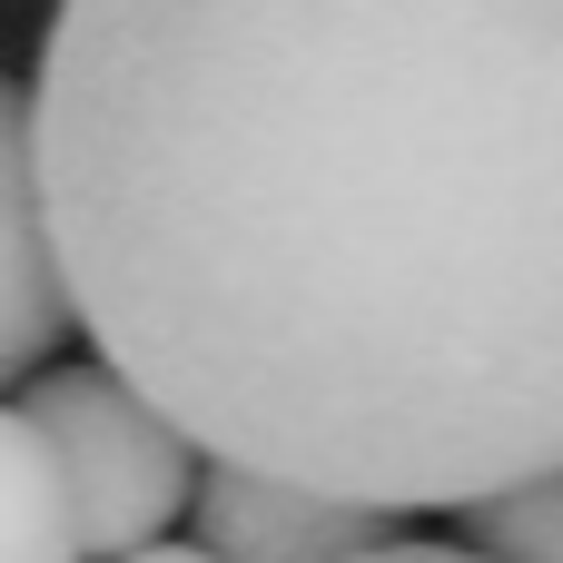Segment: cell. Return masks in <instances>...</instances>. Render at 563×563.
Masks as SVG:
<instances>
[{"mask_svg":"<svg viewBox=\"0 0 563 563\" xmlns=\"http://www.w3.org/2000/svg\"><path fill=\"white\" fill-rule=\"evenodd\" d=\"M119 563H208L198 544H178V534H158V544H139V554H119Z\"/></svg>","mask_w":563,"mask_h":563,"instance_id":"ba28073f","label":"cell"},{"mask_svg":"<svg viewBox=\"0 0 563 563\" xmlns=\"http://www.w3.org/2000/svg\"><path fill=\"white\" fill-rule=\"evenodd\" d=\"M346 563H485V554H465V544H426V534H386V544H366V554H346Z\"/></svg>","mask_w":563,"mask_h":563,"instance_id":"52a82bcc","label":"cell"},{"mask_svg":"<svg viewBox=\"0 0 563 563\" xmlns=\"http://www.w3.org/2000/svg\"><path fill=\"white\" fill-rule=\"evenodd\" d=\"M20 426L49 445V475L69 495V534L79 563H119L158 544L188 495H198V455L178 426H158L109 366H40L20 386Z\"/></svg>","mask_w":563,"mask_h":563,"instance_id":"7a4b0ae2","label":"cell"},{"mask_svg":"<svg viewBox=\"0 0 563 563\" xmlns=\"http://www.w3.org/2000/svg\"><path fill=\"white\" fill-rule=\"evenodd\" d=\"M69 336V297L49 267L40 228V178H30V99L0 79V386H30Z\"/></svg>","mask_w":563,"mask_h":563,"instance_id":"277c9868","label":"cell"},{"mask_svg":"<svg viewBox=\"0 0 563 563\" xmlns=\"http://www.w3.org/2000/svg\"><path fill=\"white\" fill-rule=\"evenodd\" d=\"M465 554L485 563H563V475L505 485L485 505H465Z\"/></svg>","mask_w":563,"mask_h":563,"instance_id":"8992f818","label":"cell"},{"mask_svg":"<svg viewBox=\"0 0 563 563\" xmlns=\"http://www.w3.org/2000/svg\"><path fill=\"white\" fill-rule=\"evenodd\" d=\"M20 99L188 455L386 525L563 475V0H59Z\"/></svg>","mask_w":563,"mask_h":563,"instance_id":"6da1fadb","label":"cell"},{"mask_svg":"<svg viewBox=\"0 0 563 563\" xmlns=\"http://www.w3.org/2000/svg\"><path fill=\"white\" fill-rule=\"evenodd\" d=\"M0 563H79L69 495L49 475V445L20 426V406H0Z\"/></svg>","mask_w":563,"mask_h":563,"instance_id":"5b68a950","label":"cell"},{"mask_svg":"<svg viewBox=\"0 0 563 563\" xmlns=\"http://www.w3.org/2000/svg\"><path fill=\"white\" fill-rule=\"evenodd\" d=\"M188 525H198L208 563H346L386 544V515H356V505H327V495H297L267 475H228V465H198Z\"/></svg>","mask_w":563,"mask_h":563,"instance_id":"3957f363","label":"cell"}]
</instances>
